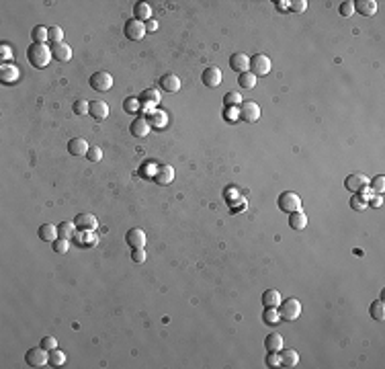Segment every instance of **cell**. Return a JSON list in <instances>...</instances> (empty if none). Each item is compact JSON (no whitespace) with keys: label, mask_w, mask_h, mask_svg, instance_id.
Returning a JSON list of instances; mask_svg holds the SVG:
<instances>
[{"label":"cell","mask_w":385,"mask_h":369,"mask_svg":"<svg viewBox=\"0 0 385 369\" xmlns=\"http://www.w3.org/2000/svg\"><path fill=\"white\" fill-rule=\"evenodd\" d=\"M371 187H373V191H377V193H383V189H385V179H383V175H379V177H375L373 179V183H369Z\"/></svg>","instance_id":"ee69618b"},{"label":"cell","mask_w":385,"mask_h":369,"mask_svg":"<svg viewBox=\"0 0 385 369\" xmlns=\"http://www.w3.org/2000/svg\"><path fill=\"white\" fill-rule=\"evenodd\" d=\"M72 111L76 113V115H88V111H90V101H76L74 105H72Z\"/></svg>","instance_id":"d590c367"},{"label":"cell","mask_w":385,"mask_h":369,"mask_svg":"<svg viewBox=\"0 0 385 369\" xmlns=\"http://www.w3.org/2000/svg\"><path fill=\"white\" fill-rule=\"evenodd\" d=\"M201 80H203L205 86L215 88V86L221 84V70H219V68H215V66H209V68H205V70H203Z\"/></svg>","instance_id":"8fae6325"},{"label":"cell","mask_w":385,"mask_h":369,"mask_svg":"<svg viewBox=\"0 0 385 369\" xmlns=\"http://www.w3.org/2000/svg\"><path fill=\"white\" fill-rule=\"evenodd\" d=\"M125 240L131 248H144L146 246V232L142 228H131L129 232H127Z\"/></svg>","instance_id":"5bb4252c"},{"label":"cell","mask_w":385,"mask_h":369,"mask_svg":"<svg viewBox=\"0 0 385 369\" xmlns=\"http://www.w3.org/2000/svg\"><path fill=\"white\" fill-rule=\"evenodd\" d=\"M86 158L90 160V162H101V158H103V150L101 148H97V146H92L88 152H86Z\"/></svg>","instance_id":"60d3db41"},{"label":"cell","mask_w":385,"mask_h":369,"mask_svg":"<svg viewBox=\"0 0 385 369\" xmlns=\"http://www.w3.org/2000/svg\"><path fill=\"white\" fill-rule=\"evenodd\" d=\"M88 115H92L97 121H103L109 117V105L104 101H90V111Z\"/></svg>","instance_id":"2e32d148"},{"label":"cell","mask_w":385,"mask_h":369,"mask_svg":"<svg viewBox=\"0 0 385 369\" xmlns=\"http://www.w3.org/2000/svg\"><path fill=\"white\" fill-rule=\"evenodd\" d=\"M57 230H60V236H62V238L72 240L74 234H76V224H74V222H62L60 226H57Z\"/></svg>","instance_id":"83f0119b"},{"label":"cell","mask_w":385,"mask_h":369,"mask_svg":"<svg viewBox=\"0 0 385 369\" xmlns=\"http://www.w3.org/2000/svg\"><path fill=\"white\" fill-rule=\"evenodd\" d=\"M19 68L17 66H13V64H4L2 68H0V80H2L4 84H13V82H17L19 80Z\"/></svg>","instance_id":"d6986e66"},{"label":"cell","mask_w":385,"mask_h":369,"mask_svg":"<svg viewBox=\"0 0 385 369\" xmlns=\"http://www.w3.org/2000/svg\"><path fill=\"white\" fill-rule=\"evenodd\" d=\"M74 224H76V228L80 230V232H95L97 226H99L97 217L92 215V213H78Z\"/></svg>","instance_id":"30bf717a"},{"label":"cell","mask_w":385,"mask_h":369,"mask_svg":"<svg viewBox=\"0 0 385 369\" xmlns=\"http://www.w3.org/2000/svg\"><path fill=\"white\" fill-rule=\"evenodd\" d=\"M154 179H156L158 184H170V183L174 181V168H172L170 164H162V166L156 170Z\"/></svg>","instance_id":"ffe728a7"},{"label":"cell","mask_w":385,"mask_h":369,"mask_svg":"<svg viewBox=\"0 0 385 369\" xmlns=\"http://www.w3.org/2000/svg\"><path fill=\"white\" fill-rule=\"evenodd\" d=\"M266 365H268V367L281 365V359H279V355H277L275 351H268V355H266Z\"/></svg>","instance_id":"f6af8a7d"},{"label":"cell","mask_w":385,"mask_h":369,"mask_svg":"<svg viewBox=\"0 0 385 369\" xmlns=\"http://www.w3.org/2000/svg\"><path fill=\"white\" fill-rule=\"evenodd\" d=\"M289 226H291V230H297V232H301V230L308 226V215L303 213L301 210L289 213Z\"/></svg>","instance_id":"603a6c76"},{"label":"cell","mask_w":385,"mask_h":369,"mask_svg":"<svg viewBox=\"0 0 385 369\" xmlns=\"http://www.w3.org/2000/svg\"><path fill=\"white\" fill-rule=\"evenodd\" d=\"M230 68L234 72L242 74V72H248L250 70V57L246 53H231L230 57Z\"/></svg>","instance_id":"7c38bea8"},{"label":"cell","mask_w":385,"mask_h":369,"mask_svg":"<svg viewBox=\"0 0 385 369\" xmlns=\"http://www.w3.org/2000/svg\"><path fill=\"white\" fill-rule=\"evenodd\" d=\"M279 353H281V355H279V359H281L283 367H295L299 363V355H297L295 349H281Z\"/></svg>","instance_id":"44dd1931"},{"label":"cell","mask_w":385,"mask_h":369,"mask_svg":"<svg viewBox=\"0 0 385 369\" xmlns=\"http://www.w3.org/2000/svg\"><path fill=\"white\" fill-rule=\"evenodd\" d=\"M125 35L129 37L131 41H142L144 35H146V25L142 21H135V19L127 21L125 23Z\"/></svg>","instance_id":"9c48e42d"},{"label":"cell","mask_w":385,"mask_h":369,"mask_svg":"<svg viewBox=\"0 0 385 369\" xmlns=\"http://www.w3.org/2000/svg\"><path fill=\"white\" fill-rule=\"evenodd\" d=\"M125 109H127V111H137V109H139L137 101H135V99H129V101H125Z\"/></svg>","instance_id":"7dc6e473"},{"label":"cell","mask_w":385,"mask_h":369,"mask_svg":"<svg viewBox=\"0 0 385 369\" xmlns=\"http://www.w3.org/2000/svg\"><path fill=\"white\" fill-rule=\"evenodd\" d=\"M51 55L57 62H70L72 60V48L68 43L60 41V43H51Z\"/></svg>","instance_id":"4fadbf2b"},{"label":"cell","mask_w":385,"mask_h":369,"mask_svg":"<svg viewBox=\"0 0 385 369\" xmlns=\"http://www.w3.org/2000/svg\"><path fill=\"white\" fill-rule=\"evenodd\" d=\"M262 304H264V308H279V304H281V293L277 290H266L262 293Z\"/></svg>","instance_id":"484cf974"},{"label":"cell","mask_w":385,"mask_h":369,"mask_svg":"<svg viewBox=\"0 0 385 369\" xmlns=\"http://www.w3.org/2000/svg\"><path fill=\"white\" fill-rule=\"evenodd\" d=\"M25 361H27L29 367H43L45 363L50 361V355L45 353V349L39 344V347H35V349H29V351H27Z\"/></svg>","instance_id":"ba28073f"},{"label":"cell","mask_w":385,"mask_h":369,"mask_svg":"<svg viewBox=\"0 0 385 369\" xmlns=\"http://www.w3.org/2000/svg\"><path fill=\"white\" fill-rule=\"evenodd\" d=\"M131 261H133V263H144V261H146V250H144V248H133V252H131Z\"/></svg>","instance_id":"bcb514c9"},{"label":"cell","mask_w":385,"mask_h":369,"mask_svg":"<svg viewBox=\"0 0 385 369\" xmlns=\"http://www.w3.org/2000/svg\"><path fill=\"white\" fill-rule=\"evenodd\" d=\"M369 203H371V205H375V207H379V205H381V197H375V199H371Z\"/></svg>","instance_id":"681fc988"},{"label":"cell","mask_w":385,"mask_h":369,"mask_svg":"<svg viewBox=\"0 0 385 369\" xmlns=\"http://www.w3.org/2000/svg\"><path fill=\"white\" fill-rule=\"evenodd\" d=\"M90 86L95 88V90H99V92H107L113 86V76L109 72H104V70L95 72V74L90 76Z\"/></svg>","instance_id":"52a82bcc"},{"label":"cell","mask_w":385,"mask_h":369,"mask_svg":"<svg viewBox=\"0 0 385 369\" xmlns=\"http://www.w3.org/2000/svg\"><path fill=\"white\" fill-rule=\"evenodd\" d=\"M306 8H308L306 0H291V2H289V10H291V13H303Z\"/></svg>","instance_id":"ab89813d"},{"label":"cell","mask_w":385,"mask_h":369,"mask_svg":"<svg viewBox=\"0 0 385 369\" xmlns=\"http://www.w3.org/2000/svg\"><path fill=\"white\" fill-rule=\"evenodd\" d=\"M238 117L244 119V121H248V123H256V121L260 119V107H258V103H254V101H242L240 107H238Z\"/></svg>","instance_id":"277c9868"},{"label":"cell","mask_w":385,"mask_h":369,"mask_svg":"<svg viewBox=\"0 0 385 369\" xmlns=\"http://www.w3.org/2000/svg\"><path fill=\"white\" fill-rule=\"evenodd\" d=\"M262 320H264V324H268V326L277 324V322L281 320V316H279V308H266L264 314H262Z\"/></svg>","instance_id":"1f68e13d"},{"label":"cell","mask_w":385,"mask_h":369,"mask_svg":"<svg viewBox=\"0 0 385 369\" xmlns=\"http://www.w3.org/2000/svg\"><path fill=\"white\" fill-rule=\"evenodd\" d=\"M224 103H226L228 109H236V107H240V103H242V95L231 90V92H228V95L224 97Z\"/></svg>","instance_id":"836d02e7"},{"label":"cell","mask_w":385,"mask_h":369,"mask_svg":"<svg viewBox=\"0 0 385 369\" xmlns=\"http://www.w3.org/2000/svg\"><path fill=\"white\" fill-rule=\"evenodd\" d=\"M51 244H53V250L55 252H60V255H64V252H68L70 250V240H66V238H55L53 242H51Z\"/></svg>","instance_id":"8d00e7d4"},{"label":"cell","mask_w":385,"mask_h":369,"mask_svg":"<svg viewBox=\"0 0 385 369\" xmlns=\"http://www.w3.org/2000/svg\"><path fill=\"white\" fill-rule=\"evenodd\" d=\"M10 53H8V48H6V45H2V57H8Z\"/></svg>","instance_id":"f907efd6"},{"label":"cell","mask_w":385,"mask_h":369,"mask_svg":"<svg viewBox=\"0 0 385 369\" xmlns=\"http://www.w3.org/2000/svg\"><path fill=\"white\" fill-rule=\"evenodd\" d=\"M48 33H50V41H51V43H60V41H64V31H62V27L53 25V27L48 29Z\"/></svg>","instance_id":"74e56055"},{"label":"cell","mask_w":385,"mask_h":369,"mask_svg":"<svg viewBox=\"0 0 385 369\" xmlns=\"http://www.w3.org/2000/svg\"><path fill=\"white\" fill-rule=\"evenodd\" d=\"M279 210L285 211V213H293V211H299L301 210V199L299 195L293 193V191H285L279 195Z\"/></svg>","instance_id":"3957f363"},{"label":"cell","mask_w":385,"mask_h":369,"mask_svg":"<svg viewBox=\"0 0 385 369\" xmlns=\"http://www.w3.org/2000/svg\"><path fill=\"white\" fill-rule=\"evenodd\" d=\"M355 10L359 15H363V17H373L377 13V2H375V0H357Z\"/></svg>","instance_id":"ac0fdd59"},{"label":"cell","mask_w":385,"mask_h":369,"mask_svg":"<svg viewBox=\"0 0 385 369\" xmlns=\"http://www.w3.org/2000/svg\"><path fill=\"white\" fill-rule=\"evenodd\" d=\"M238 82H240V86L242 88H246V90H250V88H254L256 86V76L248 70V72H242L240 76H238Z\"/></svg>","instance_id":"f1b7e54d"},{"label":"cell","mask_w":385,"mask_h":369,"mask_svg":"<svg viewBox=\"0 0 385 369\" xmlns=\"http://www.w3.org/2000/svg\"><path fill=\"white\" fill-rule=\"evenodd\" d=\"M142 101H144V103H150V105H158V103H160V90H156V88H148V90H144Z\"/></svg>","instance_id":"e575fe53"},{"label":"cell","mask_w":385,"mask_h":369,"mask_svg":"<svg viewBox=\"0 0 385 369\" xmlns=\"http://www.w3.org/2000/svg\"><path fill=\"white\" fill-rule=\"evenodd\" d=\"M369 183H371V181L363 175V172H353V175L346 177L344 187H346L348 191H353V193H363V191L369 187Z\"/></svg>","instance_id":"8992f818"},{"label":"cell","mask_w":385,"mask_h":369,"mask_svg":"<svg viewBox=\"0 0 385 369\" xmlns=\"http://www.w3.org/2000/svg\"><path fill=\"white\" fill-rule=\"evenodd\" d=\"M64 363H66V355L62 351H57V349L50 351V361H48L50 367H62Z\"/></svg>","instance_id":"d6a6232c"},{"label":"cell","mask_w":385,"mask_h":369,"mask_svg":"<svg viewBox=\"0 0 385 369\" xmlns=\"http://www.w3.org/2000/svg\"><path fill=\"white\" fill-rule=\"evenodd\" d=\"M88 150H90V146L84 137H72V140L68 142V152L72 156H86Z\"/></svg>","instance_id":"9a60e30c"},{"label":"cell","mask_w":385,"mask_h":369,"mask_svg":"<svg viewBox=\"0 0 385 369\" xmlns=\"http://www.w3.org/2000/svg\"><path fill=\"white\" fill-rule=\"evenodd\" d=\"M37 234L43 242H53L55 238H60V230H57V226H53V224H43Z\"/></svg>","instance_id":"7402d4cb"},{"label":"cell","mask_w":385,"mask_h":369,"mask_svg":"<svg viewBox=\"0 0 385 369\" xmlns=\"http://www.w3.org/2000/svg\"><path fill=\"white\" fill-rule=\"evenodd\" d=\"M369 312H371L373 318L381 322V320L385 318V304H383V299H377V302H373L371 308H369Z\"/></svg>","instance_id":"4dcf8cb0"},{"label":"cell","mask_w":385,"mask_h":369,"mask_svg":"<svg viewBox=\"0 0 385 369\" xmlns=\"http://www.w3.org/2000/svg\"><path fill=\"white\" fill-rule=\"evenodd\" d=\"M152 17V8L148 2H135L133 6V19L135 21H150Z\"/></svg>","instance_id":"4316f807"},{"label":"cell","mask_w":385,"mask_h":369,"mask_svg":"<svg viewBox=\"0 0 385 369\" xmlns=\"http://www.w3.org/2000/svg\"><path fill=\"white\" fill-rule=\"evenodd\" d=\"M279 316L281 320H297L301 316V302L297 297H289V299H281V304H279Z\"/></svg>","instance_id":"7a4b0ae2"},{"label":"cell","mask_w":385,"mask_h":369,"mask_svg":"<svg viewBox=\"0 0 385 369\" xmlns=\"http://www.w3.org/2000/svg\"><path fill=\"white\" fill-rule=\"evenodd\" d=\"M51 48H48L45 43H31L29 50H27V60L31 62V66L35 68H45L51 62Z\"/></svg>","instance_id":"6da1fadb"},{"label":"cell","mask_w":385,"mask_h":369,"mask_svg":"<svg viewBox=\"0 0 385 369\" xmlns=\"http://www.w3.org/2000/svg\"><path fill=\"white\" fill-rule=\"evenodd\" d=\"M144 25H146V31H156V29H158V23L152 21V19H150L148 23H144Z\"/></svg>","instance_id":"c3c4849f"},{"label":"cell","mask_w":385,"mask_h":369,"mask_svg":"<svg viewBox=\"0 0 385 369\" xmlns=\"http://www.w3.org/2000/svg\"><path fill=\"white\" fill-rule=\"evenodd\" d=\"M264 349L266 351H275V353H279L283 349V337L279 332H271L268 337L264 339Z\"/></svg>","instance_id":"cb8c5ba5"},{"label":"cell","mask_w":385,"mask_h":369,"mask_svg":"<svg viewBox=\"0 0 385 369\" xmlns=\"http://www.w3.org/2000/svg\"><path fill=\"white\" fill-rule=\"evenodd\" d=\"M369 205V201L363 197V195H360V193H355V197L351 199V207H353V210H365V207Z\"/></svg>","instance_id":"f35d334b"},{"label":"cell","mask_w":385,"mask_h":369,"mask_svg":"<svg viewBox=\"0 0 385 369\" xmlns=\"http://www.w3.org/2000/svg\"><path fill=\"white\" fill-rule=\"evenodd\" d=\"M160 88L166 92H177L180 90V78L177 74H164L160 78Z\"/></svg>","instance_id":"e0dca14e"},{"label":"cell","mask_w":385,"mask_h":369,"mask_svg":"<svg viewBox=\"0 0 385 369\" xmlns=\"http://www.w3.org/2000/svg\"><path fill=\"white\" fill-rule=\"evenodd\" d=\"M353 13H355V2H353V0H346V2L340 4V15L342 17H351Z\"/></svg>","instance_id":"b9f144b4"},{"label":"cell","mask_w":385,"mask_h":369,"mask_svg":"<svg viewBox=\"0 0 385 369\" xmlns=\"http://www.w3.org/2000/svg\"><path fill=\"white\" fill-rule=\"evenodd\" d=\"M41 347L45 351H53V349H57V341L53 337H43L41 339Z\"/></svg>","instance_id":"7bdbcfd3"},{"label":"cell","mask_w":385,"mask_h":369,"mask_svg":"<svg viewBox=\"0 0 385 369\" xmlns=\"http://www.w3.org/2000/svg\"><path fill=\"white\" fill-rule=\"evenodd\" d=\"M250 72L254 76H266L271 72V57L264 53H256L254 57H250Z\"/></svg>","instance_id":"5b68a950"},{"label":"cell","mask_w":385,"mask_h":369,"mask_svg":"<svg viewBox=\"0 0 385 369\" xmlns=\"http://www.w3.org/2000/svg\"><path fill=\"white\" fill-rule=\"evenodd\" d=\"M131 135H135V137H144V135H148V132H150V123H148V119H144V117H137V119H133L131 121Z\"/></svg>","instance_id":"d4e9b609"},{"label":"cell","mask_w":385,"mask_h":369,"mask_svg":"<svg viewBox=\"0 0 385 369\" xmlns=\"http://www.w3.org/2000/svg\"><path fill=\"white\" fill-rule=\"evenodd\" d=\"M31 37H33V43H45L50 39V33L43 25H37L33 31H31Z\"/></svg>","instance_id":"f546056e"}]
</instances>
